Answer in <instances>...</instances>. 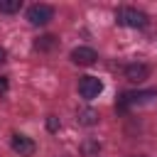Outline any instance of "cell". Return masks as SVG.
I'll return each instance as SVG.
<instances>
[{"mask_svg":"<svg viewBox=\"0 0 157 157\" xmlns=\"http://www.w3.org/2000/svg\"><path fill=\"white\" fill-rule=\"evenodd\" d=\"M115 20H118V25H123V27H132V29H142V27H147L150 25V17H147V12H142V10H137V7H120L118 12H115Z\"/></svg>","mask_w":157,"mask_h":157,"instance_id":"cell-1","label":"cell"},{"mask_svg":"<svg viewBox=\"0 0 157 157\" xmlns=\"http://www.w3.org/2000/svg\"><path fill=\"white\" fill-rule=\"evenodd\" d=\"M27 20H29L32 25L42 27V25H47V22L54 20V7L47 5V2H34V5L27 7Z\"/></svg>","mask_w":157,"mask_h":157,"instance_id":"cell-2","label":"cell"},{"mask_svg":"<svg viewBox=\"0 0 157 157\" xmlns=\"http://www.w3.org/2000/svg\"><path fill=\"white\" fill-rule=\"evenodd\" d=\"M78 93H81L86 101L98 98V96L103 93V81H101L98 76H81V81H78Z\"/></svg>","mask_w":157,"mask_h":157,"instance_id":"cell-3","label":"cell"},{"mask_svg":"<svg viewBox=\"0 0 157 157\" xmlns=\"http://www.w3.org/2000/svg\"><path fill=\"white\" fill-rule=\"evenodd\" d=\"M12 150H15L20 157H32V155H34V150H37V145H34V140H32V137L15 132V135H12Z\"/></svg>","mask_w":157,"mask_h":157,"instance_id":"cell-4","label":"cell"},{"mask_svg":"<svg viewBox=\"0 0 157 157\" xmlns=\"http://www.w3.org/2000/svg\"><path fill=\"white\" fill-rule=\"evenodd\" d=\"M125 78L132 81V83H142L145 78H150V66L142 64V61H132L125 66Z\"/></svg>","mask_w":157,"mask_h":157,"instance_id":"cell-5","label":"cell"},{"mask_svg":"<svg viewBox=\"0 0 157 157\" xmlns=\"http://www.w3.org/2000/svg\"><path fill=\"white\" fill-rule=\"evenodd\" d=\"M96 59H98V54L91 47H76L71 52V61L78 64V66H91V64H96Z\"/></svg>","mask_w":157,"mask_h":157,"instance_id":"cell-6","label":"cell"},{"mask_svg":"<svg viewBox=\"0 0 157 157\" xmlns=\"http://www.w3.org/2000/svg\"><path fill=\"white\" fill-rule=\"evenodd\" d=\"M76 120H78L81 125H96V123H98V110H93V108H81V110L76 113Z\"/></svg>","mask_w":157,"mask_h":157,"instance_id":"cell-7","label":"cell"},{"mask_svg":"<svg viewBox=\"0 0 157 157\" xmlns=\"http://www.w3.org/2000/svg\"><path fill=\"white\" fill-rule=\"evenodd\" d=\"M54 47H56V37L54 34H44V37H39L34 42V49H39V52H52Z\"/></svg>","mask_w":157,"mask_h":157,"instance_id":"cell-8","label":"cell"},{"mask_svg":"<svg viewBox=\"0 0 157 157\" xmlns=\"http://www.w3.org/2000/svg\"><path fill=\"white\" fill-rule=\"evenodd\" d=\"M20 7H22V0H0L2 15H15V12H20Z\"/></svg>","mask_w":157,"mask_h":157,"instance_id":"cell-9","label":"cell"},{"mask_svg":"<svg viewBox=\"0 0 157 157\" xmlns=\"http://www.w3.org/2000/svg\"><path fill=\"white\" fill-rule=\"evenodd\" d=\"M7 88H10L7 76H0V96H5V93H7Z\"/></svg>","mask_w":157,"mask_h":157,"instance_id":"cell-10","label":"cell"},{"mask_svg":"<svg viewBox=\"0 0 157 157\" xmlns=\"http://www.w3.org/2000/svg\"><path fill=\"white\" fill-rule=\"evenodd\" d=\"M47 128H49L52 132H54V130L59 128V123H56V118H54V115H49V120H47Z\"/></svg>","mask_w":157,"mask_h":157,"instance_id":"cell-11","label":"cell"},{"mask_svg":"<svg viewBox=\"0 0 157 157\" xmlns=\"http://www.w3.org/2000/svg\"><path fill=\"white\" fill-rule=\"evenodd\" d=\"M5 59H7V52H5V49H2V47H0V64H2V61H5Z\"/></svg>","mask_w":157,"mask_h":157,"instance_id":"cell-12","label":"cell"}]
</instances>
